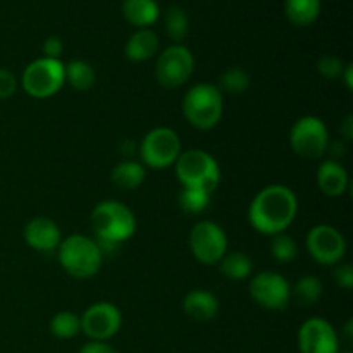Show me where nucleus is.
Wrapping results in <instances>:
<instances>
[{"label": "nucleus", "mask_w": 353, "mask_h": 353, "mask_svg": "<svg viewBox=\"0 0 353 353\" xmlns=\"http://www.w3.org/2000/svg\"><path fill=\"white\" fill-rule=\"evenodd\" d=\"M299 212L295 192L285 185H269L262 188L248 207V221L257 233L265 236L285 233Z\"/></svg>", "instance_id": "1"}, {"label": "nucleus", "mask_w": 353, "mask_h": 353, "mask_svg": "<svg viewBox=\"0 0 353 353\" xmlns=\"http://www.w3.org/2000/svg\"><path fill=\"white\" fill-rule=\"evenodd\" d=\"M92 230L95 233L93 240L103 254H110L121 243L133 238L137 231L134 212L119 200H103L97 203L90 216Z\"/></svg>", "instance_id": "2"}, {"label": "nucleus", "mask_w": 353, "mask_h": 353, "mask_svg": "<svg viewBox=\"0 0 353 353\" xmlns=\"http://www.w3.org/2000/svg\"><path fill=\"white\" fill-rule=\"evenodd\" d=\"M62 269L74 279H90L103 264V252L93 238L85 234H71L64 238L57 248Z\"/></svg>", "instance_id": "3"}, {"label": "nucleus", "mask_w": 353, "mask_h": 353, "mask_svg": "<svg viewBox=\"0 0 353 353\" xmlns=\"http://www.w3.org/2000/svg\"><path fill=\"white\" fill-rule=\"evenodd\" d=\"M183 116L200 131H209L221 123L224 112V99L221 90L212 83L193 85L183 97Z\"/></svg>", "instance_id": "4"}, {"label": "nucleus", "mask_w": 353, "mask_h": 353, "mask_svg": "<svg viewBox=\"0 0 353 353\" xmlns=\"http://www.w3.org/2000/svg\"><path fill=\"white\" fill-rule=\"evenodd\" d=\"M174 171L183 188L203 190L214 193L221 183V168L216 159L205 150L192 148L179 154Z\"/></svg>", "instance_id": "5"}, {"label": "nucleus", "mask_w": 353, "mask_h": 353, "mask_svg": "<svg viewBox=\"0 0 353 353\" xmlns=\"http://www.w3.org/2000/svg\"><path fill=\"white\" fill-rule=\"evenodd\" d=\"M21 83L23 90L31 99H50L61 92L65 83L64 62L47 57L34 59L24 68Z\"/></svg>", "instance_id": "6"}, {"label": "nucleus", "mask_w": 353, "mask_h": 353, "mask_svg": "<svg viewBox=\"0 0 353 353\" xmlns=\"http://www.w3.org/2000/svg\"><path fill=\"white\" fill-rule=\"evenodd\" d=\"M138 152H140V162L145 168L161 171L171 168L178 161L179 154L183 152L181 140L171 128H155L145 134Z\"/></svg>", "instance_id": "7"}, {"label": "nucleus", "mask_w": 353, "mask_h": 353, "mask_svg": "<svg viewBox=\"0 0 353 353\" xmlns=\"http://www.w3.org/2000/svg\"><path fill=\"white\" fill-rule=\"evenodd\" d=\"M290 145L299 157L317 161L324 157L330 145V131L326 123L316 116H303L290 131Z\"/></svg>", "instance_id": "8"}, {"label": "nucleus", "mask_w": 353, "mask_h": 353, "mask_svg": "<svg viewBox=\"0 0 353 353\" xmlns=\"http://www.w3.org/2000/svg\"><path fill=\"white\" fill-rule=\"evenodd\" d=\"M188 245L200 264L216 265L228 254L226 231L214 221H199L190 231Z\"/></svg>", "instance_id": "9"}, {"label": "nucleus", "mask_w": 353, "mask_h": 353, "mask_svg": "<svg viewBox=\"0 0 353 353\" xmlns=\"http://www.w3.org/2000/svg\"><path fill=\"white\" fill-rule=\"evenodd\" d=\"M195 59L192 50L185 45H171L161 52L155 64V78L164 88H179L185 85L193 74Z\"/></svg>", "instance_id": "10"}, {"label": "nucleus", "mask_w": 353, "mask_h": 353, "mask_svg": "<svg viewBox=\"0 0 353 353\" xmlns=\"http://www.w3.org/2000/svg\"><path fill=\"white\" fill-rule=\"evenodd\" d=\"M252 300L268 310H283L292 300V285L285 276L274 271L257 272L248 286Z\"/></svg>", "instance_id": "11"}, {"label": "nucleus", "mask_w": 353, "mask_h": 353, "mask_svg": "<svg viewBox=\"0 0 353 353\" xmlns=\"http://www.w3.org/2000/svg\"><path fill=\"white\" fill-rule=\"evenodd\" d=\"M305 247L310 257L321 265H338L347 254V240L330 224L314 226L307 233Z\"/></svg>", "instance_id": "12"}, {"label": "nucleus", "mask_w": 353, "mask_h": 353, "mask_svg": "<svg viewBox=\"0 0 353 353\" xmlns=\"http://www.w3.org/2000/svg\"><path fill=\"white\" fill-rule=\"evenodd\" d=\"M81 331L90 341H107L119 333L123 326V314L119 307L110 302H97L79 316Z\"/></svg>", "instance_id": "13"}, {"label": "nucleus", "mask_w": 353, "mask_h": 353, "mask_svg": "<svg viewBox=\"0 0 353 353\" xmlns=\"http://www.w3.org/2000/svg\"><path fill=\"white\" fill-rule=\"evenodd\" d=\"M300 353H340L336 330L321 317H310L299 330Z\"/></svg>", "instance_id": "14"}, {"label": "nucleus", "mask_w": 353, "mask_h": 353, "mask_svg": "<svg viewBox=\"0 0 353 353\" xmlns=\"http://www.w3.org/2000/svg\"><path fill=\"white\" fill-rule=\"evenodd\" d=\"M24 241L28 247L40 254H50L59 248L62 241L61 230L50 217L38 216L33 217L30 223L24 226Z\"/></svg>", "instance_id": "15"}, {"label": "nucleus", "mask_w": 353, "mask_h": 353, "mask_svg": "<svg viewBox=\"0 0 353 353\" xmlns=\"http://www.w3.org/2000/svg\"><path fill=\"white\" fill-rule=\"evenodd\" d=\"M317 186L324 195L331 196V199L345 195L347 190L350 188V178H348L347 169L338 161H331V159L321 162L319 169H317Z\"/></svg>", "instance_id": "16"}, {"label": "nucleus", "mask_w": 353, "mask_h": 353, "mask_svg": "<svg viewBox=\"0 0 353 353\" xmlns=\"http://www.w3.org/2000/svg\"><path fill=\"white\" fill-rule=\"evenodd\" d=\"M183 310L196 323H209L219 314V300L207 290H192L183 299Z\"/></svg>", "instance_id": "17"}, {"label": "nucleus", "mask_w": 353, "mask_h": 353, "mask_svg": "<svg viewBox=\"0 0 353 353\" xmlns=\"http://www.w3.org/2000/svg\"><path fill=\"white\" fill-rule=\"evenodd\" d=\"M161 47V41L155 31H152L150 28H141V30L134 31L126 41V47H124V54L126 59L131 62H145L148 59L155 57V54L159 52Z\"/></svg>", "instance_id": "18"}, {"label": "nucleus", "mask_w": 353, "mask_h": 353, "mask_svg": "<svg viewBox=\"0 0 353 353\" xmlns=\"http://www.w3.org/2000/svg\"><path fill=\"white\" fill-rule=\"evenodd\" d=\"M123 16L138 30L148 28L159 19V3L155 0H124Z\"/></svg>", "instance_id": "19"}, {"label": "nucleus", "mask_w": 353, "mask_h": 353, "mask_svg": "<svg viewBox=\"0 0 353 353\" xmlns=\"http://www.w3.org/2000/svg\"><path fill=\"white\" fill-rule=\"evenodd\" d=\"M147 178V168L133 159H124L110 172V181L121 190H137Z\"/></svg>", "instance_id": "20"}, {"label": "nucleus", "mask_w": 353, "mask_h": 353, "mask_svg": "<svg viewBox=\"0 0 353 353\" xmlns=\"http://www.w3.org/2000/svg\"><path fill=\"white\" fill-rule=\"evenodd\" d=\"M285 14L295 26H310L321 14V0H285Z\"/></svg>", "instance_id": "21"}, {"label": "nucleus", "mask_w": 353, "mask_h": 353, "mask_svg": "<svg viewBox=\"0 0 353 353\" xmlns=\"http://www.w3.org/2000/svg\"><path fill=\"white\" fill-rule=\"evenodd\" d=\"M64 76L65 83L71 88L78 90V92H86L92 88L97 81L95 69L90 62L83 61V59H74V61L64 64Z\"/></svg>", "instance_id": "22"}, {"label": "nucleus", "mask_w": 353, "mask_h": 353, "mask_svg": "<svg viewBox=\"0 0 353 353\" xmlns=\"http://www.w3.org/2000/svg\"><path fill=\"white\" fill-rule=\"evenodd\" d=\"M219 269L231 281H243L254 272V262L243 252H230L221 259Z\"/></svg>", "instance_id": "23"}, {"label": "nucleus", "mask_w": 353, "mask_h": 353, "mask_svg": "<svg viewBox=\"0 0 353 353\" xmlns=\"http://www.w3.org/2000/svg\"><path fill=\"white\" fill-rule=\"evenodd\" d=\"M323 281L312 274L302 276V278L292 286V299L302 307L316 305V303L323 299Z\"/></svg>", "instance_id": "24"}, {"label": "nucleus", "mask_w": 353, "mask_h": 353, "mask_svg": "<svg viewBox=\"0 0 353 353\" xmlns=\"http://www.w3.org/2000/svg\"><path fill=\"white\" fill-rule=\"evenodd\" d=\"M190 19L183 7L169 6L164 14V30L168 37L174 41H183L188 34Z\"/></svg>", "instance_id": "25"}, {"label": "nucleus", "mask_w": 353, "mask_h": 353, "mask_svg": "<svg viewBox=\"0 0 353 353\" xmlns=\"http://www.w3.org/2000/svg\"><path fill=\"white\" fill-rule=\"evenodd\" d=\"M79 331H81V321H79L78 314L71 312V310H61L52 317L50 333L59 340H71V338L78 336Z\"/></svg>", "instance_id": "26"}, {"label": "nucleus", "mask_w": 353, "mask_h": 353, "mask_svg": "<svg viewBox=\"0 0 353 353\" xmlns=\"http://www.w3.org/2000/svg\"><path fill=\"white\" fill-rule=\"evenodd\" d=\"M210 200H212V193H207L203 190L196 188H183L178 196L179 207L186 214H193V216L205 212L207 207L210 205Z\"/></svg>", "instance_id": "27"}, {"label": "nucleus", "mask_w": 353, "mask_h": 353, "mask_svg": "<svg viewBox=\"0 0 353 353\" xmlns=\"http://www.w3.org/2000/svg\"><path fill=\"white\" fill-rule=\"evenodd\" d=\"M250 86V74L241 68H230L221 74L219 86L221 93H231V95H240L247 92Z\"/></svg>", "instance_id": "28"}, {"label": "nucleus", "mask_w": 353, "mask_h": 353, "mask_svg": "<svg viewBox=\"0 0 353 353\" xmlns=\"http://www.w3.org/2000/svg\"><path fill=\"white\" fill-rule=\"evenodd\" d=\"M271 254L279 264H290L299 255V245H296V241L290 234H274L271 241Z\"/></svg>", "instance_id": "29"}, {"label": "nucleus", "mask_w": 353, "mask_h": 353, "mask_svg": "<svg viewBox=\"0 0 353 353\" xmlns=\"http://www.w3.org/2000/svg\"><path fill=\"white\" fill-rule=\"evenodd\" d=\"M317 71L324 79H338L343 74L345 64L336 55H323L317 61Z\"/></svg>", "instance_id": "30"}, {"label": "nucleus", "mask_w": 353, "mask_h": 353, "mask_svg": "<svg viewBox=\"0 0 353 353\" xmlns=\"http://www.w3.org/2000/svg\"><path fill=\"white\" fill-rule=\"evenodd\" d=\"M17 92V78L9 69L0 68V100H7Z\"/></svg>", "instance_id": "31"}, {"label": "nucleus", "mask_w": 353, "mask_h": 353, "mask_svg": "<svg viewBox=\"0 0 353 353\" xmlns=\"http://www.w3.org/2000/svg\"><path fill=\"white\" fill-rule=\"evenodd\" d=\"M334 283L343 290L353 288V268L350 264H340L334 269Z\"/></svg>", "instance_id": "32"}, {"label": "nucleus", "mask_w": 353, "mask_h": 353, "mask_svg": "<svg viewBox=\"0 0 353 353\" xmlns=\"http://www.w3.org/2000/svg\"><path fill=\"white\" fill-rule=\"evenodd\" d=\"M41 52H43V57L47 59H59L61 61V55L64 52V43H62L61 38L57 37H48L47 40L41 45Z\"/></svg>", "instance_id": "33"}, {"label": "nucleus", "mask_w": 353, "mask_h": 353, "mask_svg": "<svg viewBox=\"0 0 353 353\" xmlns=\"http://www.w3.org/2000/svg\"><path fill=\"white\" fill-rule=\"evenodd\" d=\"M79 353H119L116 348L107 345V341H90V343L83 345Z\"/></svg>", "instance_id": "34"}, {"label": "nucleus", "mask_w": 353, "mask_h": 353, "mask_svg": "<svg viewBox=\"0 0 353 353\" xmlns=\"http://www.w3.org/2000/svg\"><path fill=\"white\" fill-rule=\"evenodd\" d=\"M345 150H347V147H345L343 141H333V143L330 141L326 152H330V154H331V161L340 162V159L345 155Z\"/></svg>", "instance_id": "35"}, {"label": "nucleus", "mask_w": 353, "mask_h": 353, "mask_svg": "<svg viewBox=\"0 0 353 353\" xmlns=\"http://www.w3.org/2000/svg\"><path fill=\"white\" fill-rule=\"evenodd\" d=\"M340 133L345 140H352L353 138V116L352 114H348V116L345 117L343 123H341Z\"/></svg>", "instance_id": "36"}, {"label": "nucleus", "mask_w": 353, "mask_h": 353, "mask_svg": "<svg viewBox=\"0 0 353 353\" xmlns=\"http://www.w3.org/2000/svg\"><path fill=\"white\" fill-rule=\"evenodd\" d=\"M341 79H345V85L348 90H353V65L347 64L345 65V71L341 74Z\"/></svg>", "instance_id": "37"}]
</instances>
